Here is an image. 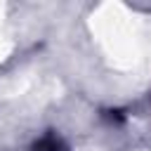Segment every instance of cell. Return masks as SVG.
Returning a JSON list of instances; mask_svg holds the SVG:
<instances>
[{"label":"cell","mask_w":151,"mask_h":151,"mask_svg":"<svg viewBox=\"0 0 151 151\" xmlns=\"http://www.w3.org/2000/svg\"><path fill=\"white\" fill-rule=\"evenodd\" d=\"M7 52H9V40L2 35V7H0V61L5 59Z\"/></svg>","instance_id":"3"},{"label":"cell","mask_w":151,"mask_h":151,"mask_svg":"<svg viewBox=\"0 0 151 151\" xmlns=\"http://www.w3.org/2000/svg\"><path fill=\"white\" fill-rule=\"evenodd\" d=\"M90 31L113 68L132 71L146 64L151 52V26L123 2H101L90 14Z\"/></svg>","instance_id":"1"},{"label":"cell","mask_w":151,"mask_h":151,"mask_svg":"<svg viewBox=\"0 0 151 151\" xmlns=\"http://www.w3.org/2000/svg\"><path fill=\"white\" fill-rule=\"evenodd\" d=\"M31 87V78L28 76H14V78H5L0 80V99H12L24 94Z\"/></svg>","instance_id":"2"}]
</instances>
